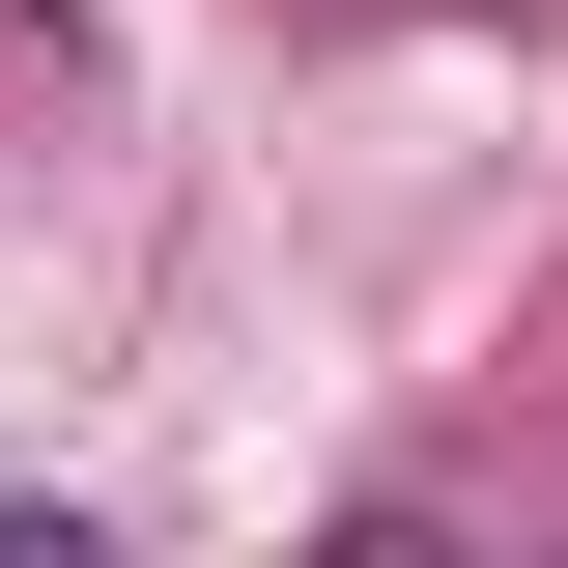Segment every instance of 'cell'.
Segmentation results:
<instances>
[{
	"instance_id": "obj_2",
	"label": "cell",
	"mask_w": 568,
	"mask_h": 568,
	"mask_svg": "<svg viewBox=\"0 0 568 568\" xmlns=\"http://www.w3.org/2000/svg\"><path fill=\"white\" fill-rule=\"evenodd\" d=\"M0 568H85V540H58V511H0Z\"/></svg>"
},
{
	"instance_id": "obj_1",
	"label": "cell",
	"mask_w": 568,
	"mask_h": 568,
	"mask_svg": "<svg viewBox=\"0 0 568 568\" xmlns=\"http://www.w3.org/2000/svg\"><path fill=\"white\" fill-rule=\"evenodd\" d=\"M342 568H455V511H369V540H342Z\"/></svg>"
}]
</instances>
